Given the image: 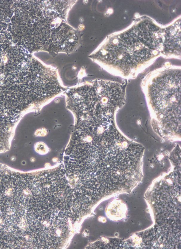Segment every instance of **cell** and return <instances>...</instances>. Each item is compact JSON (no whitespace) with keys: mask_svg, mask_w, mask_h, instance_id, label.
<instances>
[{"mask_svg":"<svg viewBox=\"0 0 181 249\" xmlns=\"http://www.w3.org/2000/svg\"><path fill=\"white\" fill-rule=\"evenodd\" d=\"M76 122L66 152L77 167L88 173L104 175L126 171L145 150L122 133L112 113H87Z\"/></svg>","mask_w":181,"mask_h":249,"instance_id":"obj_1","label":"cell"},{"mask_svg":"<svg viewBox=\"0 0 181 249\" xmlns=\"http://www.w3.org/2000/svg\"><path fill=\"white\" fill-rule=\"evenodd\" d=\"M166 34V30L143 21L124 33L109 37L90 57L116 74L133 77L157 55L165 54Z\"/></svg>","mask_w":181,"mask_h":249,"instance_id":"obj_2","label":"cell"},{"mask_svg":"<svg viewBox=\"0 0 181 249\" xmlns=\"http://www.w3.org/2000/svg\"><path fill=\"white\" fill-rule=\"evenodd\" d=\"M153 130L165 141H181V69L158 71L142 84Z\"/></svg>","mask_w":181,"mask_h":249,"instance_id":"obj_3","label":"cell"},{"mask_svg":"<svg viewBox=\"0 0 181 249\" xmlns=\"http://www.w3.org/2000/svg\"><path fill=\"white\" fill-rule=\"evenodd\" d=\"M127 206L120 200H114L109 204L106 209V214L110 220L120 221L127 215Z\"/></svg>","mask_w":181,"mask_h":249,"instance_id":"obj_4","label":"cell"}]
</instances>
